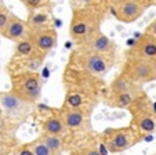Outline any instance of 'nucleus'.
I'll list each match as a JSON object with an SVG mask.
<instances>
[{"label":"nucleus","instance_id":"nucleus-1","mask_svg":"<svg viewBox=\"0 0 156 155\" xmlns=\"http://www.w3.org/2000/svg\"><path fill=\"white\" fill-rule=\"evenodd\" d=\"M100 78L66 65L62 75L65 97L62 108L76 109L90 115L100 94Z\"/></svg>","mask_w":156,"mask_h":155},{"label":"nucleus","instance_id":"nucleus-2","mask_svg":"<svg viewBox=\"0 0 156 155\" xmlns=\"http://www.w3.org/2000/svg\"><path fill=\"white\" fill-rule=\"evenodd\" d=\"M83 4H72V17L69 24V36L82 46L90 38L100 32L101 22L104 20V6L100 2H82Z\"/></svg>","mask_w":156,"mask_h":155},{"label":"nucleus","instance_id":"nucleus-3","mask_svg":"<svg viewBox=\"0 0 156 155\" xmlns=\"http://www.w3.org/2000/svg\"><path fill=\"white\" fill-rule=\"evenodd\" d=\"M44 58L46 56L39 53L33 47L32 42L27 38L15 43L14 54L7 62L6 72L9 73V76H14L24 72H39L44 62Z\"/></svg>","mask_w":156,"mask_h":155},{"label":"nucleus","instance_id":"nucleus-4","mask_svg":"<svg viewBox=\"0 0 156 155\" xmlns=\"http://www.w3.org/2000/svg\"><path fill=\"white\" fill-rule=\"evenodd\" d=\"M113 61H115V58L98 56V54L90 53V51L76 47L75 50H72L66 65L80 69L83 72H87L95 78H102L111 69Z\"/></svg>","mask_w":156,"mask_h":155},{"label":"nucleus","instance_id":"nucleus-5","mask_svg":"<svg viewBox=\"0 0 156 155\" xmlns=\"http://www.w3.org/2000/svg\"><path fill=\"white\" fill-rule=\"evenodd\" d=\"M11 89L10 93L20 100L35 105L41 96V76L39 72H24L10 76Z\"/></svg>","mask_w":156,"mask_h":155},{"label":"nucleus","instance_id":"nucleus-6","mask_svg":"<svg viewBox=\"0 0 156 155\" xmlns=\"http://www.w3.org/2000/svg\"><path fill=\"white\" fill-rule=\"evenodd\" d=\"M131 114V123L130 126L134 127L142 137L155 132L156 119L155 111H153V102L147 94L140 96L129 108Z\"/></svg>","mask_w":156,"mask_h":155},{"label":"nucleus","instance_id":"nucleus-7","mask_svg":"<svg viewBox=\"0 0 156 155\" xmlns=\"http://www.w3.org/2000/svg\"><path fill=\"white\" fill-rule=\"evenodd\" d=\"M102 144L111 154H119V152L127 151L134 144L142 140V136L131 126L126 127H115L106 129L101 136Z\"/></svg>","mask_w":156,"mask_h":155},{"label":"nucleus","instance_id":"nucleus-8","mask_svg":"<svg viewBox=\"0 0 156 155\" xmlns=\"http://www.w3.org/2000/svg\"><path fill=\"white\" fill-rule=\"evenodd\" d=\"M33 112V105L20 100L10 91H0V115L20 127L30 114Z\"/></svg>","mask_w":156,"mask_h":155},{"label":"nucleus","instance_id":"nucleus-9","mask_svg":"<svg viewBox=\"0 0 156 155\" xmlns=\"http://www.w3.org/2000/svg\"><path fill=\"white\" fill-rule=\"evenodd\" d=\"M120 72H123L134 83L142 86L144 83L156 80V62L127 54Z\"/></svg>","mask_w":156,"mask_h":155},{"label":"nucleus","instance_id":"nucleus-10","mask_svg":"<svg viewBox=\"0 0 156 155\" xmlns=\"http://www.w3.org/2000/svg\"><path fill=\"white\" fill-rule=\"evenodd\" d=\"M152 2H141V0H115L109 2V7L116 20L123 24L136 22L142 17L144 11L151 6Z\"/></svg>","mask_w":156,"mask_h":155},{"label":"nucleus","instance_id":"nucleus-11","mask_svg":"<svg viewBox=\"0 0 156 155\" xmlns=\"http://www.w3.org/2000/svg\"><path fill=\"white\" fill-rule=\"evenodd\" d=\"M17 130L18 126L0 115V155H15L21 146Z\"/></svg>","mask_w":156,"mask_h":155},{"label":"nucleus","instance_id":"nucleus-12","mask_svg":"<svg viewBox=\"0 0 156 155\" xmlns=\"http://www.w3.org/2000/svg\"><path fill=\"white\" fill-rule=\"evenodd\" d=\"M77 47L86 50V51H90V53L98 54V56L115 58V53H116L115 42H113L112 39H109L102 31L95 33V35L88 39L86 43H83L82 46H77Z\"/></svg>","mask_w":156,"mask_h":155},{"label":"nucleus","instance_id":"nucleus-13","mask_svg":"<svg viewBox=\"0 0 156 155\" xmlns=\"http://www.w3.org/2000/svg\"><path fill=\"white\" fill-rule=\"evenodd\" d=\"M59 114H61V118L66 126V130H68V136L65 138V144L68 146V141L73 133L84 132L88 127V115L82 111L62 108V107L59 108Z\"/></svg>","mask_w":156,"mask_h":155},{"label":"nucleus","instance_id":"nucleus-14","mask_svg":"<svg viewBox=\"0 0 156 155\" xmlns=\"http://www.w3.org/2000/svg\"><path fill=\"white\" fill-rule=\"evenodd\" d=\"M28 39L32 42L33 47L37 50L39 53L43 54V56H47L55 47L58 33H57V31L54 28H51V29L37 31V32H29L28 33Z\"/></svg>","mask_w":156,"mask_h":155},{"label":"nucleus","instance_id":"nucleus-15","mask_svg":"<svg viewBox=\"0 0 156 155\" xmlns=\"http://www.w3.org/2000/svg\"><path fill=\"white\" fill-rule=\"evenodd\" d=\"M25 21H27L29 32L51 29L54 24L53 9H41V10H35V11H29Z\"/></svg>","mask_w":156,"mask_h":155},{"label":"nucleus","instance_id":"nucleus-16","mask_svg":"<svg viewBox=\"0 0 156 155\" xmlns=\"http://www.w3.org/2000/svg\"><path fill=\"white\" fill-rule=\"evenodd\" d=\"M127 54L156 62V39L148 33H144L137 39L136 44L129 50Z\"/></svg>","mask_w":156,"mask_h":155},{"label":"nucleus","instance_id":"nucleus-17","mask_svg":"<svg viewBox=\"0 0 156 155\" xmlns=\"http://www.w3.org/2000/svg\"><path fill=\"white\" fill-rule=\"evenodd\" d=\"M41 133L50 136H58L65 140L68 136V130L65 126L64 120L61 118L59 109H53L51 114H48L41 122Z\"/></svg>","mask_w":156,"mask_h":155},{"label":"nucleus","instance_id":"nucleus-18","mask_svg":"<svg viewBox=\"0 0 156 155\" xmlns=\"http://www.w3.org/2000/svg\"><path fill=\"white\" fill-rule=\"evenodd\" d=\"M28 33H29V31H28L27 21L12 14L11 18H10V21H9V24H7L6 29L2 32V36H3L4 39H7V40H11V42H14V43H18V42L27 39Z\"/></svg>","mask_w":156,"mask_h":155},{"label":"nucleus","instance_id":"nucleus-19","mask_svg":"<svg viewBox=\"0 0 156 155\" xmlns=\"http://www.w3.org/2000/svg\"><path fill=\"white\" fill-rule=\"evenodd\" d=\"M133 91H142V86L134 83L130 78H127L123 72L118 73L116 78L111 82L108 87L106 96H115V94H123V93H133Z\"/></svg>","mask_w":156,"mask_h":155},{"label":"nucleus","instance_id":"nucleus-20","mask_svg":"<svg viewBox=\"0 0 156 155\" xmlns=\"http://www.w3.org/2000/svg\"><path fill=\"white\" fill-rule=\"evenodd\" d=\"M144 91H133V93H123V94H115V96H106L105 102L106 105L112 107V108H126L129 109L131 107V104L138 98L140 96H142Z\"/></svg>","mask_w":156,"mask_h":155},{"label":"nucleus","instance_id":"nucleus-21","mask_svg":"<svg viewBox=\"0 0 156 155\" xmlns=\"http://www.w3.org/2000/svg\"><path fill=\"white\" fill-rule=\"evenodd\" d=\"M39 137H40L41 141L48 147V149L51 151L53 155H62L64 151L66 149V144H65V140L62 137H58V136H50V135H43V133H41Z\"/></svg>","mask_w":156,"mask_h":155},{"label":"nucleus","instance_id":"nucleus-22","mask_svg":"<svg viewBox=\"0 0 156 155\" xmlns=\"http://www.w3.org/2000/svg\"><path fill=\"white\" fill-rule=\"evenodd\" d=\"M21 3L24 4L28 13L41 9H54V6H55L54 2H50V0H22Z\"/></svg>","mask_w":156,"mask_h":155},{"label":"nucleus","instance_id":"nucleus-23","mask_svg":"<svg viewBox=\"0 0 156 155\" xmlns=\"http://www.w3.org/2000/svg\"><path fill=\"white\" fill-rule=\"evenodd\" d=\"M28 144H29L30 149L33 151V154H35V155H53V154H51V151L48 149V147L46 146L43 141H41L40 137H37V138H35V140L29 141Z\"/></svg>","mask_w":156,"mask_h":155},{"label":"nucleus","instance_id":"nucleus-24","mask_svg":"<svg viewBox=\"0 0 156 155\" xmlns=\"http://www.w3.org/2000/svg\"><path fill=\"white\" fill-rule=\"evenodd\" d=\"M71 155H102L101 151L95 146H83V147H76L75 149L71 151Z\"/></svg>","mask_w":156,"mask_h":155},{"label":"nucleus","instance_id":"nucleus-25","mask_svg":"<svg viewBox=\"0 0 156 155\" xmlns=\"http://www.w3.org/2000/svg\"><path fill=\"white\" fill-rule=\"evenodd\" d=\"M11 11L4 3H0V33L6 29L7 24H9L10 18H11Z\"/></svg>","mask_w":156,"mask_h":155},{"label":"nucleus","instance_id":"nucleus-26","mask_svg":"<svg viewBox=\"0 0 156 155\" xmlns=\"http://www.w3.org/2000/svg\"><path fill=\"white\" fill-rule=\"evenodd\" d=\"M15 155H35L33 154V151L30 149L29 144H21L20 148L17 149V152H15Z\"/></svg>","mask_w":156,"mask_h":155},{"label":"nucleus","instance_id":"nucleus-27","mask_svg":"<svg viewBox=\"0 0 156 155\" xmlns=\"http://www.w3.org/2000/svg\"><path fill=\"white\" fill-rule=\"evenodd\" d=\"M145 33H148V35L153 36V38L156 39V18L149 24V25H148V28L145 29Z\"/></svg>","mask_w":156,"mask_h":155},{"label":"nucleus","instance_id":"nucleus-28","mask_svg":"<svg viewBox=\"0 0 156 155\" xmlns=\"http://www.w3.org/2000/svg\"><path fill=\"white\" fill-rule=\"evenodd\" d=\"M155 119H156V111H155Z\"/></svg>","mask_w":156,"mask_h":155},{"label":"nucleus","instance_id":"nucleus-29","mask_svg":"<svg viewBox=\"0 0 156 155\" xmlns=\"http://www.w3.org/2000/svg\"><path fill=\"white\" fill-rule=\"evenodd\" d=\"M0 3H2V2H0Z\"/></svg>","mask_w":156,"mask_h":155}]
</instances>
